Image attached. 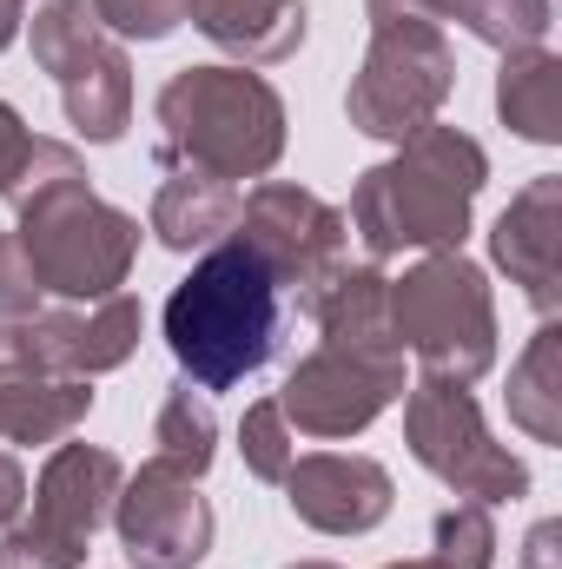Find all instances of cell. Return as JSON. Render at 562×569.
<instances>
[{
	"instance_id": "22",
	"label": "cell",
	"mask_w": 562,
	"mask_h": 569,
	"mask_svg": "<svg viewBox=\"0 0 562 569\" xmlns=\"http://www.w3.org/2000/svg\"><path fill=\"white\" fill-rule=\"evenodd\" d=\"M152 443H159L152 457L172 463V470H185V477H205V470H212V450H219V411H212V398H205L192 378H179V385L159 398Z\"/></svg>"
},
{
	"instance_id": "19",
	"label": "cell",
	"mask_w": 562,
	"mask_h": 569,
	"mask_svg": "<svg viewBox=\"0 0 562 569\" xmlns=\"http://www.w3.org/2000/svg\"><path fill=\"white\" fill-rule=\"evenodd\" d=\"M496 113L516 140L556 146L562 140V60L550 47H516L496 67Z\"/></svg>"
},
{
	"instance_id": "27",
	"label": "cell",
	"mask_w": 562,
	"mask_h": 569,
	"mask_svg": "<svg viewBox=\"0 0 562 569\" xmlns=\"http://www.w3.org/2000/svg\"><path fill=\"white\" fill-rule=\"evenodd\" d=\"M33 140H40V133H27V120H20V113H13V107L0 100V192H7L13 179H20V166H27Z\"/></svg>"
},
{
	"instance_id": "9",
	"label": "cell",
	"mask_w": 562,
	"mask_h": 569,
	"mask_svg": "<svg viewBox=\"0 0 562 569\" xmlns=\"http://www.w3.org/2000/svg\"><path fill=\"white\" fill-rule=\"evenodd\" d=\"M33 40V67L53 73L67 127L93 146L127 140L133 127V60L127 47L100 27V13L87 0H47L27 27Z\"/></svg>"
},
{
	"instance_id": "3",
	"label": "cell",
	"mask_w": 562,
	"mask_h": 569,
	"mask_svg": "<svg viewBox=\"0 0 562 569\" xmlns=\"http://www.w3.org/2000/svg\"><path fill=\"white\" fill-rule=\"evenodd\" d=\"M490 186V152L463 127H423L384 166L358 172L351 186V232L364 239L371 266L398 252H463L470 206Z\"/></svg>"
},
{
	"instance_id": "15",
	"label": "cell",
	"mask_w": 562,
	"mask_h": 569,
	"mask_svg": "<svg viewBox=\"0 0 562 569\" xmlns=\"http://www.w3.org/2000/svg\"><path fill=\"white\" fill-rule=\"evenodd\" d=\"M40 365L60 371V378H100V371H120L133 351H140V298L133 291H113V298H93V305H67V311H33L20 318Z\"/></svg>"
},
{
	"instance_id": "20",
	"label": "cell",
	"mask_w": 562,
	"mask_h": 569,
	"mask_svg": "<svg viewBox=\"0 0 562 569\" xmlns=\"http://www.w3.org/2000/svg\"><path fill=\"white\" fill-rule=\"evenodd\" d=\"M503 405H510V425H523L536 443H550V450L562 443V325L556 318H543L536 338L523 345V358L510 365Z\"/></svg>"
},
{
	"instance_id": "7",
	"label": "cell",
	"mask_w": 562,
	"mask_h": 569,
	"mask_svg": "<svg viewBox=\"0 0 562 569\" xmlns=\"http://www.w3.org/2000/svg\"><path fill=\"white\" fill-rule=\"evenodd\" d=\"M450 93H456V53H450L443 27L418 20V13L371 7V47H364V67L351 73V93H344L351 127L364 140L404 146L411 133L436 127Z\"/></svg>"
},
{
	"instance_id": "16",
	"label": "cell",
	"mask_w": 562,
	"mask_h": 569,
	"mask_svg": "<svg viewBox=\"0 0 562 569\" xmlns=\"http://www.w3.org/2000/svg\"><path fill=\"white\" fill-rule=\"evenodd\" d=\"M556 232H562V179L556 172H536V179L503 206V219L490 226V259L510 272V284H523V298H530L543 318H556V305H562Z\"/></svg>"
},
{
	"instance_id": "30",
	"label": "cell",
	"mask_w": 562,
	"mask_h": 569,
	"mask_svg": "<svg viewBox=\"0 0 562 569\" xmlns=\"http://www.w3.org/2000/svg\"><path fill=\"white\" fill-rule=\"evenodd\" d=\"M20 20H27V0H0V53L13 47V33H20Z\"/></svg>"
},
{
	"instance_id": "26",
	"label": "cell",
	"mask_w": 562,
	"mask_h": 569,
	"mask_svg": "<svg viewBox=\"0 0 562 569\" xmlns=\"http://www.w3.org/2000/svg\"><path fill=\"white\" fill-rule=\"evenodd\" d=\"M40 311V279L20 252L13 232H0V318H33Z\"/></svg>"
},
{
	"instance_id": "8",
	"label": "cell",
	"mask_w": 562,
	"mask_h": 569,
	"mask_svg": "<svg viewBox=\"0 0 562 569\" xmlns=\"http://www.w3.org/2000/svg\"><path fill=\"white\" fill-rule=\"evenodd\" d=\"M232 239L245 252H259V266L279 279L291 311H318L324 291L351 272V226L331 199H318L311 186L291 179H265L239 199V226Z\"/></svg>"
},
{
	"instance_id": "10",
	"label": "cell",
	"mask_w": 562,
	"mask_h": 569,
	"mask_svg": "<svg viewBox=\"0 0 562 569\" xmlns=\"http://www.w3.org/2000/svg\"><path fill=\"white\" fill-rule=\"evenodd\" d=\"M127 483V463L100 443H53L33 497V517H20L0 543V569H80L93 530L113 517V497Z\"/></svg>"
},
{
	"instance_id": "14",
	"label": "cell",
	"mask_w": 562,
	"mask_h": 569,
	"mask_svg": "<svg viewBox=\"0 0 562 569\" xmlns=\"http://www.w3.org/2000/svg\"><path fill=\"white\" fill-rule=\"evenodd\" d=\"M87 378H60L40 365L20 318H0V443H67L87 425Z\"/></svg>"
},
{
	"instance_id": "12",
	"label": "cell",
	"mask_w": 562,
	"mask_h": 569,
	"mask_svg": "<svg viewBox=\"0 0 562 569\" xmlns=\"http://www.w3.org/2000/svg\"><path fill=\"white\" fill-rule=\"evenodd\" d=\"M113 530L133 569H199L212 550V503L199 497V477L145 457L113 497Z\"/></svg>"
},
{
	"instance_id": "1",
	"label": "cell",
	"mask_w": 562,
	"mask_h": 569,
	"mask_svg": "<svg viewBox=\"0 0 562 569\" xmlns=\"http://www.w3.org/2000/svg\"><path fill=\"white\" fill-rule=\"evenodd\" d=\"M384 284L391 279L378 266H351L324 291V305L311 311L318 351L291 365L279 391L284 425H298L304 437H358L404 398V345L391 331Z\"/></svg>"
},
{
	"instance_id": "11",
	"label": "cell",
	"mask_w": 562,
	"mask_h": 569,
	"mask_svg": "<svg viewBox=\"0 0 562 569\" xmlns=\"http://www.w3.org/2000/svg\"><path fill=\"white\" fill-rule=\"evenodd\" d=\"M404 443L463 503H516V497H530V463L510 457L490 437L470 385H443V378L404 385Z\"/></svg>"
},
{
	"instance_id": "28",
	"label": "cell",
	"mask_w": 562,
	"mask_h": 569,
	"mask_svg": "<svg viewBox=\"0 0 562 569\" xmlns=\"http://www.w3.org/2000/svg\"><path fill=\"white\" fill-rule=\"evenodd\" d=\"M20 510H27V470L0 450V530H13V523H20Z\"/></svg>"
},
{
	"instance_id": "29",
	"label": "cell",
	"mask_w": 562,
	"mask_h": 569,
	"mask_svg": "<svg viewBox=\"0 0 562 569\" xmlns=\"http://www.w3.org/2000/svg\"><path fill=\"white\" fill-rule=\"evenodd\" d=\"M556 523H536L530 530V543H523V569H562V557H556Z\"/></svg>"
},
{
	"instance_id": "25",
	"label": "cell",
	"mask_w": 562,
	"mask_h": 569,
	"mask_svg": "<svg viewBox=\"0 0 562 569\" xmlns=\"http://www.w3.org/2000/svg\"><path fill=\"white\" fill-rule=\"evenodd\" d=\"M113 40H165L185 27V0H87Z\"/></svg>"
},
{
	"instance_id": "23",
	"label": "cell",
	"mask_w": 562,
	"mask_h": 569,
	"mask_svg": "<svg viewBox=\"0 0 562 569\" xmlns=\"http://www.w3.org/2000/svg\"><path fill=\"white\" fill-rule=\"evenodd\" d=\"M239 450H245V470H252L259 483H284V470H291L298 443H291V425H284L279 398L245 405V418H239Z\"/></svg>"
},
{
	"instance_id": "4",
	"label": "cell",
	"mask_w": 562,
	"mask_h": 569,
	"mask_svg": "<svg viewBox=\"0 0 562 569\" xmlns=\"http://www.w3.org/2000/svg\"><path fill=\"white\" fill-rule=\"evenodd\" d=\"M284 305L279 279L259 266V252H245L239 239L212 246L165 298V351L179 358V371L199 391H232L252 371L272 365L284 338Z\"/></svg>"
},
{
	"instance_id": "2",
	"label": "cell",
	"mask_w": 562,
	"mask_h": 569,
	"mask_svg": "<svg viewBox=\"0 0 562 569\" xmlns=\"http://www.w3.org/2000/svg\"><path fill=\"white\" fill-rule=\"evenodd\" d=\"M7 199L20 212L13 239H20L40 291L93 305V298H113L127 284L133 259H140V219L93 192L73 146L33 140L20 179L7 186Z\"/></svg>"
},
{
	"instance_id": "18",
	"label": "cell",
	"mask_w": 562,
	"mask_h": 569,
	"mask_svg": "<svg viewBox=\"0 0 562 569\" xmlns=\"http://www.w3.org/2000/svg\"><path fill=\"white\" fill-rule=\"evenodd\" d=\"M232 226H239V186L205 172H165L145 212V232L165 252H212Z\"/></svg>"
},
{
	"instance_id": "21",
	"label": "cell",
	"mask_w": 562,
	"mask_h": 569,
	"mask_svg": "<svg viewBox=\"0 0 562 569\" xmlns=\"http://www.w3.org/2000/svg\"><path fill=\"white\" fill-rule=\"evenodd\" d=\"M364 7H391V13H418V20H463L483 47L516 53V47H543L550 33V0H364Z\"/></svg>"
},
{
	"instance_id": "32",
	"label": "cell",
	"mask_w": 562,
	"mask_h": 569,
	"mask_svg": "<svg viewBox=\"0 0 562 569\" xmlns=\"http://www.w3.org/2000/svg\"><path fill=\"white\" fill-rule=\"evenodd\" d=\"M291 569H338V563H291Z\"/></svg>"
},
{
	"instance_id": "6",
	"label": "cell",
	"mask_w": 562,
	"mask_h": 569,
	"mask_svg": "<svg viewBox=\"0 0 562 569\" xmlns=\"http://www.w3.org/2000/svg\"><path fill=\"white\" fill-rule=\"evenodd\" d=\"M391 331L423 365V378L443 385H476L496 365V298L483 266L463 252H423L404 279L384 284Z\"/></svg>"
},
{
	"instance_id": "31",
	"label": "cell",
	"mask_w": 562,
	"mask_h": 569,
	"mask_svg": "<svg viewBox=\"0 0 562 569\" xmlns=\"http://www.w3.org/2000/svg\"><path fill=\"white\" fill-rule=\"evenodd\" d=\"M384 569H443L436 557H411V563H384Z\"/></svg>"
},
{
	"instance_id": "24",
	"label": "cell",
	"mask_w": 562,
	"mask_h": 569,
	"mask_svg": "<svg viewBox=\"0 0 562 569\" xmlns=\"http://www.w3.org/2000/svg\"><path fill=\"white\" fill-rule=\"evenodd\" d=\"M436 563L443 569H490L496 563V523L490 503H456L436 517Z\"/></svg>"
},
{
	"instance_id": "5",
	"label": "cell",
	"mask_w": 562,
	"mask_h": 569,
	"mask_svg": "<svg viewBox=\"0 0 562 569\" xmlns=\"http://www.w3.org/2000/svg\"><path fill=\"white\" fill-rule=\"evenodd\" d=\"M159 166L205 179H265L284 159V100L259 67H179L159 100Z\"/></svg>"
},
{
	"instance_id": "13",
	"label": "cell",
	"mask_w": 562,
	"mask_h": 569,
	"mask_svg": "<svg viewBox=\"0 0 562 569\" xmlns=\"http://www.w3.org/2000/svg\"><path fill=\"white\" fill-rule=\"evenodd\" d=\"M284 503L298 523H311L318 537H364L391 517L398 503V483L378 457H344V450H311V457H291L284 470Z\"/></svg>"
},
{
	"instance_id": "17",
	"label": "cell",
	"mask_w": 562,
	"mask_h": 569,
	"mask_svg": "<svg viewBox=\"0 0 562 569\" xmlns=\"http://www.w3.org/2000/svg\"><path fill=\"white\" fill-rule=\"evenodd\" d=\"M185 20L232 67H279L304 47V0H185Z\"/></svg>"
}]
</instances>
